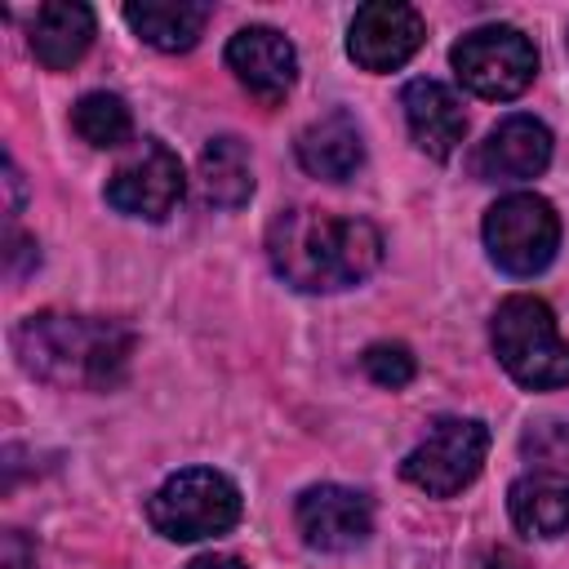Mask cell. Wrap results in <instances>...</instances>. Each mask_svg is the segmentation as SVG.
I'll use <instances>...</instances> for the list:
<instances>
[{
	"mask_svg": "<svg viewBox=\"0 0 569 569\" xmlns=\"http://www.w3.org/2000/svg\"><path fill=\"white\" fill-rule=\"evenodd\" d=\"M18 365L62 391H111L133 360V329L111 316L31 311L9 333Z\"/></svg>",
	"mask_w": 569,
	"mask_h": 569,
	"instance_id": "1",
	"label": "cell"
},
{
	"mask_svg": "<svg viewBox=\"0 0 569 569\" xmlns=\"http://www.w3.org/2000/svg\"><path fill=\"white\" fill-rule=\"evenodd\" d=\"M271 271L302 293H338L369 280L382 262V231L356 213L284 209L267 227Z\"/></svg>",
	"mask_w": 569,
	"mask_h": 569,
	"instance_id": "2",
	"label": "cell"
},
{
	"mask_svg": "<svg viewBox=\"0 0 569 569\" xmlns=\"http://www.w3.org/2000/svg\"><path fill=\"white\" fill-rule=\"evenodd\" d=\"M489 338H493V356L525 391L569 387V342L556 333V316L542 298L533 293L502 298Z\"/></svg>",
	"mask_w": 569,
	"mask_h": 569,
	"instance_id": "3",
	"label": "cell"
},
{
	"mask_svg": "<svg viewBox=\"0 0 569 569\" xmlns=\"http://www.w3.org/2000/svg\"><path fill=\"white\" fill-rule=\"evenodd\" d=\"M147 520L169 542L218 538L240 520V489L213 467H187V471H173L151 493Z\"/></svg>",
	"mask_w": 569,
	"mask_h": 569,
	"instance_id": "4",
	"label": "cell"
},
{
	"mask_svg": "<svg viewBox=\"0 0 569 569\" xmlns=\"http://www.w3.org/2000/svg\"><path fill=\"white\" fill-rule=\"evenodd\" d=\"M449 62H453L458 80H462L476 98L507 102V98H520V93L533 84L538 49H533V40H529L520 27L489 22V27L467 31V36L449 49Z\"/></svg>",
	"mask_w": 569,
	"mask_h": 569,
	"instance_id": "5",
	"label": "cell"
},
{
	"mask_svg": "<svg viewBox=\"0 0 569 569\" xmlns=\"http://www.w3.org/2000/svg\"><path fill=\"white\" fill-rule=\"evenodd\" d=\"M485 249L507 276H538L560 249V218L551 200L533 191H511L485 213Z\"/></svg>",
	"mask_w": 569,
	"mask_h": 569,
	"instance_id": "6",
	"label": "cell"
},
{
	"mask_svg": "<svg viewBox=\"0 0 569 569\" xmlns=\"http://www.w3.org/2000/svg\"><path fill=\"white\" fill-rule=\"evenodd\" d=\"M485 453H489V427L480 418H440L427 431V440L405 453L400 476L427 498H453L480 476Z\"/></svg>",
	"mask_w": 569,
	"mask_h": 569,
	"instance_id": "7",
	"label": "cell"
},
{
	"mask_svg": "<svg viewBox=\"0 0 569 569\" xmlns=\"http://www.w3.org/2000/svg\"><path fill=\"white\" fill-rule=\"evenodd\" d=\"M187 178H182V160L178 151H169L160 138H147L129 160L116 164V173L107 178V204L124 218H147L160 222L173 213V204L182 200Z\"/></svg>",
	"mask_w": 569,
	"mask_h": 569,
	"instance_id": "8",
	"label": "cell"
},
{
	"mask_svg": "<svg viewBox=\"0 0 569 569\" xmlns=\"http://www.w3.org/2000/svg\"><path fill=\"white\" fill-rule=\"evenodd\" d=\"M293 520L316 551H356L373 533V502L347 485H311L293 502Z\"/></svg>",
	"mask_w": 569,
	"mask_h": 569,
	"instance_id": "9",
	"label": "cell"
},
{
	"mask_svg": "<svg viewBox=\"0 0 569 569\" xmlns=\"http://www.w3.org/2000/svg\"><path fill=\"white\" fill-rule=\"evenodd\" d=\"M422 13L400 0H369L347 27V53L365 71H396L422 44Z\"/></svg>",
	"mask_w": 569,
	"mask_h": 569,
	"instance_id": "10",
	"label": "cell"
},
{
	"mask_svg": "<svg viewBox=\"0 0 569 569\" xmlns=\"http://www.w3.org/2000/svg\"><path fill=\"white\" fill-rule=\"evenodd\" d=\"M227 67L262 107H276L298 80V49L276 27H240L227 40Z\"/></svg>",
	"mask_w": 569,
	"mask_h": 569,
	"instance_id": "11",
	"label": "cell"
},
{
	"mask_svg": "<svg viewBox=\"0 0 569 569\" xmlns=\"http://www.w3.org/2000/svg\"><path fill=\"white\" fill-rule=\"evenodd\" d=\"M551 164V129L533 116H507L489 129V138L471 156V173L480 182H525Z\"/></svg>",
	"mask_w": 569,
	"mask_h": 569,
	"instance_id": "12",
	"label": "cell"
},
{
	"mask_svg": "<svg viewBox=\"0 0 569 569\" xmlns=\"http://www.w3.org/2000/svg\"><path fill=\"white\" fill-rule=\"evenodd\" d=\"M400 107H405V124H409V138L418 142V151H427L431 160H449L458 151V142L467 133V116L449 84L409 80L400 93Z\"/></svg>",
	"mask_w": 569,
	"mask_h": 569,
	"instance_id": "13",
	"label": "cell"
},
{
	"mask_svg": "<svg viewBox=\"0 0 569 569\" xmlns=\"http://www.w3.org/2000/svg\"><path fill=\"white\" fill-rule=\"evenodd\" d=\"M298 164L320 182H347L365 164L360 124L347 111H329L298 133Z\"/></svg>",
	"mask_w": 569,
	"mask_h": 569,
	"instance_id": "14",
	"label": "cell"
},
{
	"mask_svg": "<svg viewBox=\"0 0 569 569\" xmlns=\"http://www.w3.org/2000/svg\"><path fill=\"white\" fill-rule=\"evenodd\" d=\"M93 44V9L80 0H49L31 18V53L49 71H71Z\"/></svg>",
	"mask_w": 569,
	"mask_h": 569,
	"instance_id": "15",
	"label": "cell"
},
{
	"mask_svg": "<svg viewBox=\"0 0 569 569\" xmlns=\"http://www.w3.org/2000/svg\"><path fill=\"white\" fill-rule=\"evenodd\" d=\"M507 511L529 538H560L569 529V476L565 471H525L507 489Z\"/></svg>",
	"mask_w": 569,
	"mask_h": 569,
	"instance_id": "16",
	"label": "cell"
},
{
	"mask_svg": "<svg viewBox=\"0 0 569 569\" xmlns=\"http://www.w3.org/2000/svg\"><path fill=\"white\" fill-rule=\"evenodd\" d=\"M209 4H191V0H133L124 4V22L133 27V36H142L151 49L160 53H187L209 22Z\"/></svg>",
	"mask_w": 569,
	"mask_h": 569,
	"instance_id": "17",
	"label": "cell"
},
{
	"mask_svg": "<svg viewBox=\"0 0 569 569\" xmlns=\"http://www.w3.org/2000/svg\"><path fill=\"white\" fill-rule=\"evenodd\" d=\"M200 196L213 209H240L253 196V164L240 138H209L200 151Z\"/></svg>",
	"mask_w": 569,
	"mask_h": 569,
	"instance_id": "18",
	"label": "cell"
},
{
	"mask_svg": "<svg viewBox=\"0 0 569 569\" xmlns=\"http://www.w3.org/2000/svg\"><path fill=\"white\" fill-rule=\"evenodd\" d=\"M71 129L89 142V147H120V142H129V133H133V116H129V107H124V98H116V93H84L76 107H71Z\"/></svg>",
	"mask_w": 569,
	"mask_h": 569,
	"instance_id": "19",
	"label": "cell"
},
{
	"mask_svg": "<svg viewBox=\"0 0 569 569\" xmlns=\"http://www.w3.org/2000/svg\"><path fill=\"white\" fill-rule=\"evenodd\" d=\"M360 365H365V373H369L378 387H391V391L409 387L413 373H418V360H413V351H409L405 342H373V347H365Z\"/></svg>",
	"mask_w": 569,
	"mask_h": 569,
	"instance_id": "20",
	"label": "cell"
},
{
	"mask_svg": "<svg viewBox=\"0 0 569 569\" xmlns=\"http://www.w3.org/2000/svg\"><path fill=\"white\" fill-rule=\"evenodd\" d=\"M36 262H40V244L31 236H22L18 227H9V240H4V267H9V276H22Z\"/></svg>",
	"mask_w": 569,
	"mask_h": 569,
	"instance_id": "21",
	"label": "cell"
},
{
	"mask_svg": "<svg viewBox=\"0 0 569 569\" xmlns=\"http://www.w3.org/2000/svg\"><path fill=\"white\" fill-rule=\"evenodd\" d=\"M476 569H529V565H525L516 551H507V547H489Z\"/></svg>",
	"mask_w": 569,
	"mask_h": 569,
	"instance_id": "22",
	"label": "cell"
},
{
	"mask_svg": "<svg viewBox=\"0 0 569 569\" xmlns=\"http://www.w3.org/2000/svg\"><path fill=\"white\" fill-rule=\"evenodd\" d=\"M187 569H244V560H236L227 551H209V556H196Z\"/></svg>",
	"mask_w": 569,
	"mask_h": 569,
	"instance_id": "23",
	"label": "cell"
},
{
	"mask_svg": "<svg viewBox=\"0 0 569 569\" xmlns=\"http://www.w3.org/2000/svg\"><path fill=\"white\" fill-rule=\"evenodd\" d=\"M4 182H9V213H18V204H22V173H18L13 156H4Z\"/></svg>",
	"mask_w": 569,
	"mask_h": 569,
	"instance_id": "24",
	"label": "cell"
}]
</instances>
